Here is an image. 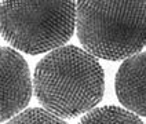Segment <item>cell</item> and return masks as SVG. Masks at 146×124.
Returning <instances> with one entry per match:
<instances>
[{"instance_id": "1", "label": "cell", "mask_w": 146, "mask_h": 124, "mask_svg": "<svg viewBox=\"0 0 146 124\" xmlns=\"http://www.w3.org/2000/svg\"><path fill=\"white\" fill-rule=\"evenodd\" d=\"M32 84L41 106L66 120L88 113L101 102L105 73L98 58L76 46H65L37 62Z\"/></svg>"}, {"instance_id": "2", "label": "cell", "mask_w": 146, "mask_h": 124, "mask_svg": "<svg viewBox=\"0 0 146 124\" xmlns=\"http://www.w3.org/2000/svg\"><path fill=\"white\" fill-rule=\"evenodd\" d=\"M76 32L80 44L92 57L127 59L146 46V1L79 0Z\"/></svg>"}, {"instance_id": "3", "label": "cell", "mask_w": 146, "mask_h": 124, "mask_svg": "<svg viewBox=\"0 0 146 124\" xmlns=\"http://www.w3.org/2000/svg\"><path fill=\"white\" fill-rule=\"evenodd\" d=\"M76 28V1L4 0L0 3V34L11 47L37 55L64 47Z\"/></svg>"}, {"instance_id": "4", "label": "cell", "mask_w": 146, "mask_h": 124, "mask_svg": "<svg viewBox=\"0 0 146 124\" xmlns=\"http://www.w3.org/2000/svg\"><path fill=\"white\" fill-rule=\"evenodd\" d=\"M33 92L29 65L10 47L0 46V123L13 119L29 105Z\"/></svg>"}, {"instance_id": "5", "label": "cell", "mask_w": 146, "mask_h": 124, "mask_svg": "<svg viewBox=\"0 0 146 124\" xmlns=\"http://www.w3.org/2000/svg\"><path fill=\"white\" fill-rule=\"evenodd\" d=\"M114 90L127 110L146 117V51L123 61L116 73Z\"/></svg>"}, {"instance_id": "6", "label": "cell", "mask_w": 146, "mask_h": 124, "mask_svg": "<svg viewBox=\"0 0 146 124\" xmlns=\"http://www.w3.org/2000/svg\"><path fill=\"white\" fill-rule=\"evenodd\" d=\"M79 124H143L139 116L125 107L108 105L94 107L81 117Z\"/></svg>"}, {"instance_id": "7", "label": "cell", "mask_w": 146, "mask_h": 124, "mask_svg": "<svg viewBox=\"0 0 146 124\" xmlns=\"http://www.w3.org/2000/svg\"><path fill=\"white\" fill-rule=\"evenodd\" d=\"M7 124H68L61 117L55 116L44 107H29L19 112Z\"/></svg>"}]
</instances>
